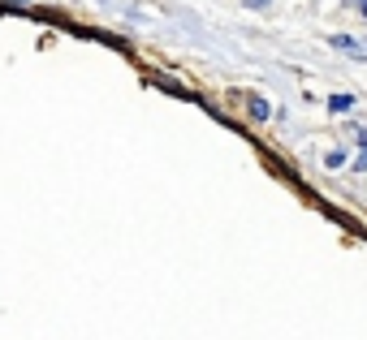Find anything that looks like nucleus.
<instances>
[{"instance_id": "1", "label": "nucleus", "mask_w": 367, "mask_h": 340, "mask_svg": "<svg viewBox=\"0 0 367 340\" xmlns=\"http://www.w3.org/2000/svg\"><path fill=\"white\" fill-rule=\"evenodd\" d=\"M328 43H333V47H342V52H350V56H359V60H367V43H359V39H346V35H333Z\"/></svg>"}, {"instance_id": "2", "label": "nucleus", "mask_w": 367, "mask_h": 340, "mask_svg": "<svg viewBox=\"0 0 367 340\" xmlns=\"http://www.w3.org/2000/svg\"><path fill=\"white\" fill-rule=\"evenodd\" d=\"M328 108H333V112H350V108H355V95H333Z\"/></svg>"}, {"instance_id": "3", "label": "nucleus", "mask_w": 367, "mask_h": 340, "mask_svg": "<svg viewBox=\"0 0 367 340\" xmlns=\"http://www.w3.org/2000/svg\"><path fill=\"white\" fill-rule=\"evenodd\" d=\"M247 9H268V0H242Z\"/></svg>"}, {"instance_id": "4", "label": "nucleus", "mask_w": 367, "mask_h": 340, "mask_svg": "<svg viewBox=\"0 0 367 340\" xmlns=\"http://www.w3.org/2000/svg\"><path fill=\"white\" fill-rule=\"evenodd\" d=\"M359 172H367V147H363V155H359V164H355Z\"/></svg>"}, {"instance_id": "5", "label": "nucleus", "mask_w": 367, "mask_h": 340, "mask_svg": "<svg viewBox=\"0 0 367 340\" xmlns=\"http://www.w3.org/2000/svg\"><path fill=\"white\" fill-rule=\"evenodd\" d=\"M359 9H363V13H367V0H359Z\"/></svg>"}, {"instance_id": "6", "label": "nucleus", "mask_w": 367, "mask_h": 340, "mask_svg": "<svg viewBox=\"0 0 367 340\" xmlns=\"http://www.w3.org/2000/svg\"><path fill=\"white\" fill-rule=\"evenodd\" d=\"M350 5H359V0H350Z\"/></svg>"}]
</instances>
